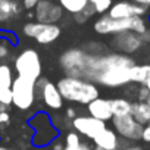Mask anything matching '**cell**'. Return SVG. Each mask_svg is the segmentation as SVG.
Wrapping results in <instances>:
<instances>
[{"label": "cell", "mask_w": 150, "mask_h": 150, "mask_svg": "<svg viewBox=\"0 0 150 150\" xmlns=\"http://www.w3.org/2000/svg\"><path fill=\"white\" fill-rule=\"evenodd\" d=\"M93 141H94L96 147L102 149V150H116L118 146H119L116 134L112 129H109V128H105Z\"/></svg>", "instance_id": "obj_16"}, {"label": "cell", "mask_w": 150, "mask_h": 150, "mask_svg": "<svg viewBox=\"0 0 150 150\" xmlns=\"http://www.w3.org/2000/svg\"><path fill=\"white\" fill-rule=\"evenodd\" d=\"M59 5L66 12H69L72 15H77L81 11H84L90 5V2L88 0H59Z\"/></svg>", "instance_id": "obj_20"}, {"label": "cell", "mask_w": 150, "mask_h": 150, "mask_svg": "<svg viewBox=\"0 0 150 150\" xmlns=\"http://www.w3.org/2000/svg\"><path fill=\"white\" fill-rule=\"evenodd\" d=\"M63 9L52 0H41L35 6V19L41 24H56L62 18Z\"/></svg>", "instance_id": "obj_11"}, {"label": "cell", "mask_w": 150, "mask_h": 150, "mask_svg": "<svg viewBox=\"0 0 150 150\" xmlns=\"http://www.w3.org/2000/svg\"><path fill=\"white\" fill-rule=\"evenodd\" d=\"M125 150H143V149L138 147V146H129V147H127Z\"/></svg>", "instance_id": "obj_37"}, {"label": "cell", "mask_w": 150, "mask_h": 150, "mask_svg": "<svg viewBox=\"0 0 150 150\" xmlns=\"http://www.w3.org/2000/svg\"><path fill=\"white\" fill-rule=\"evenodd\" d=\"M68 150H69V149H68ZM75 150H93V149H91L88 144H86V143H81V144H80L77 149H75Z\"/></svg>", "instance_id": "obj_35"}, {"label": "cell", "mask_w": 150, "mask_h": 150, "mask_svg": "<svg viewBox=\"0 0 150 150\" xmlns=\"http://www.w3.org/2000/svg\"><path fill=\"white\" fill-rule=\"evenodd\" d=\"M57 88L65 100L80 103V105H88L94 99L99 97L97 87L84 78H75V77H66L59 81Z\"/></svg>", "instance_id": "obj_2"}, {"label": "cell", "mask_w": 150, "mask_h": 150, "mask_svg": "<svg viewBox=\"0 0 150 150\" xmlns=\"http://www.w3.org/2000/svg\"><path fill=\"white\" fill-rule=\"evenodd\" d=\"M12 103L22 110H27L33 106L35 99V83L18 77L13 80L12 86Z\"/></svg>", "instance_id": "obj_6"}, {"label": "cell", "mask_w": 150, "mask_h": 150, "mask_svg": "<svg viewBox=\"0 0 150 150\" xmlns=\"http://www.w3.org/2000/svg\"><path fill=\"white\" fill-rule=\"evenodd\" d=\"M94 12H96V11H94V8H93L91 5H88L84 11H81L80 13L75 15V18H77V21H78V22H86V21H87V19L94 13Z\"/></svg>", "instance_id": "obj_25"}, {"label": "cell", "mask_w": 150, "mask_h": 150, "mask_svg": "<svg viewBox=\"0 0 150 150\" xmlns=\"http://www.w3.org/2000/svg\"><path fill=\"white\" fill-rule=\"evenodd\" d=\"M146 12H147V9L140 5L129 3V2H118L110 6L108 15L110 18H116V19H127V18H132V16H143Z\"/></svg>", "instance_id": "obj_14"}, {"label": "cell", "mask_w": 150, "mask_h": 150, "mask_svg": "<svg viewBox=\"0 0 150 150\" xmlns=\"http://www.w3.org/2000/svg\"><path fill=\"white\" fill-rule=\"evenodd\" d=\"M65 147H63V144L60 143V141H54L53 143V147H52V150H63Z\"/></svg>", "instance_id": "obj_33"}, {"label": "cell", "mask_w": 150, "mask_h": 150, "mask_svg": "<svg viewBox=\"0 0 150 150\" xmlns=\"http://www.w3.org/2000/svg\"><path fill=\"white\" fill-rule=\"evenodd\" d=\"M113 127L118 131L119 135H122L127 140H140L141 132H143V125L138 124L131 115H124V116H113L112 118Z\"/></svg>", "instance_id": "obj_8"}, {"label": "cell", "mask_w": 150, "mask_h": 150, "mask_svg": "<svg viewBox=\"0 0 150 150\" xmlns=\"http://www.w3.org/2000/svg\"><path fill=\"white\" fill-rule=\"evenodd\" d=\"M131 116L141 125H146L150 122V105L149 103H132L131 106Z\"/></svg>", "instance_id": "obj_18"}, {"label": "cell", "mask_w": 150, "mask_h": 150, "mask_svg": "<svg viewBox=\"0 0 150 150\" xmlns=\"http://www.w3.org/2000/svg\"><path fill=\"white\" fill-rule=\"evenodd\" d=\"M72 127L80 134L94 140L106 128V124L103 121H99V119L93 118V116H77L72 122Z\"/></svg>", "instance_id": "obj_13"}, {"label": "cell", "mask_w": 150, "mask_h": 150, "mask_svg": "<svg viewBox=\"0 0 150 150\" xmlns=\"http://www.w3.org/2000/svg\"><path fill=\"white\" fill-rule=\"evenodd\" d=\"M112 46L118 52L129 54V53H135L137 50H140V47L143 46V40H141L140 34H137V33L124 31V33L115 34V37L112 40Z\"/></svg>", "instance_id": "obj_12"}, {"label": "cell", "mask_w": 150, "mask_h": 150, "mask_svg": "<svg viewBox=\"0 0 150 150\" xmlns=\"http://www.w3.org/2000/svg\"><path fill=\"white\" fill-rule=\"evenodd\" d=\"M0 103L9 106L12 103V90L11 88H0Z\"/></svg>", "instance_id": "obj_26"}, {"label": "cell", "mask_w": 150, "mask_h": 150, "mask_svg": "<svg viewBox=\"0 0 150 150\" xmlns=\"http://www.w3.org/2000/svg\"><path fill=\"white\" fill-rule=\"evenodd\" d=\"M131 106H132V103L128 102L127 99H113V100H110V108H112V115L113 116L131 115Z\"/></svg>", "instance_id": "obj_21"}, {"label": "cell", "mask_w": 150, "mask_h": 150, "mask_svg": "<svg viewBox=\"0 0 150 150\" xmlns=\"http://www.w3.org/2000/svg\"><path fill=\"white\" fill-rule=\"evenodd\" d=\"M140 37H141L143 43H150V25H147V28L140 34Z\"/></svg>", "instance_id": "obj_29"}, {"label": "cell", "mask_w": 150, "mask_h": 150, "mask_svg": "<svg viewBox=\"0 0 150 150\" xmlns=\"http://www.w3.org/2000/svg\"><path fill=\"white\" fill-rule=\"evenodd\" d=\"M134 3L135 5H140V6H143V8H149L150 6V0H134Z\"/></svg>", "instance_id": "obj_32"}, {"label": "cell", "mask_w": 150, "mask_h": 150, "mask_svg": "<svg viewBox=\"0 0 150 150\" xmlns=\"http://www.w3.org/2000/svg\"><path fill=\"white\" fill-rule=\"evenodd\" d=\"M134 65V60L124 54L90 56L84 78L97 81L106 87H122L131 83V69Z\"/></svg>", "instance_id": "obj_1"}, {"label": "cell", "mask_w": 150, "mask_h": 150, "mask_svg": "<svg viewBox=\"0 0 150 150\" xmlns=\"http://www.w3.org/2000/svg\"><path fill=\"white\" fill-rule=\"evenodd\" d=\"M149 127H150V122H149Z\"/></svg>", "instance_id": "obj_42"}, {"label": "cell", "mask_w": 150, "mask_h": 150, "mask_svg": "<svg viewBox=\"0 0 150 150\" xmlns=\"http://www.w3.org/2000/svg\"><path fill=\"white\" fill-rule=\"evenodd\" d=\"M0 150H8V149H5V147H0Z\"/></svg>", "instance_id": "obj_40"}, {"label": "cell", "mask_w": 150, "mask_h": 150, "mask_svg": "<svg viewBox=\"0 0 150 150\" xmlns=\"http://www.w3.org/2000/svg\"><path fill=\"white\" fill-rule=\"evenodd\" d=\"M13 83L12 71L8 65H0V88H11Z\"/></svg>", "instance_id": "obj_22"}, {"label": "cell", "mask_w": 150, "mask_h": 150, "mask_svg": "<svg viewBox=\"0 0 150 150\" xmlns=\"http://www.w3.org/2000/svg\"><path fill=\"white\" fill-rule=\"evenodd\" d=\"M87 108H88L90 116H93V118H96L99 121L106 122V121H109V119L113 118L112 108H110V100H105V99L97 97L93 102H90L87 105Z\"/></svg>", "instance_id": "obj_15"}, {"label": "cell", "mask_w": 150, "mask_h": 150, "mask_svg": "<svg viewBox=\"0 0 150 150\" xmlns=\"http://www.w3.org/2000/svg\"><path fill=\"white\" fill-rule=\"evenodd\" d=\"M146 28H147V24L143 19V16L116 19V18H110L109 15H106V16L99 18L94 22V31L102 34V35H108V34L115 35V34H119L124 31H132V33L141 34Z\"/></svg>", "instance_id": "obj_3"}, {"label": "cell", "mask_w": 150, "mask_h": 150, "mask_svg": "<svg viewBox=\"0 0 150 150\" xmlns=\"http://www.w3.org/2000/svg\"><path fill=\"white\" fill-rule=\"evenodd\" d=\"M141 140H144V141L150 143V127H149V125L143 128V132H141Z\"/></svg>", "instance_id": "obj_30"}, {"label": "cell", "mask_w": 150, "mask_h": 150, "mask_svg": "<svg viewBox=\"0 0 150 150\" xmlns=\"http://www.w3.org/2000/svg\"><path fill=\"white\" fill-rule=\"evenodd\" d=\"M144 86H146V87H147V88H149V91H150V78H149V81H147V83H146V84H144Z\"/></svg>", "instance_id": "obj_39"}, {"label": "cell", "mask_w": 150, "mask_h": 150, "mask_svg": "<svg viewBox=\"0 0 150 150\" xmlns=\"http://www.w3.org/2000/svg\"><path fill=\"white\" fill-rule=\"evenodd\" d=\"M80 144H81V140H80V135L77 132H69L66 135V138H65V149L75 150Z\"/></svg>", "instance_id": "obj_24"}, {"label": "cell", "mask_w": 150, "mask_h": 150, "mask_svg": "<svg viewBox=\"0 0 150 150\" xmlns=\"http://www.w3.org/2000/svg\"><path fill=\"white\" fill-rule=\"evenodd\" d=\"M137 96H138V102H141V103H149V105H150V91H149V88H147L146 86H141V87L138 88Z\"/></svg>", "instance_id": "obj_27"}, {"label": "cell", "mask_w": 150, "mask_h": 150, "mask_svg": "<svg viewBox=\"0 0 150 150\" xmlns=\"http://www.w3.org/2000/svg\"><path fill=\"white\" fill-rule=\"evenodd\" d=\"M21 8L16 0H0V22H6L19 13Z\"/></svg>", "instance_id": "obj_17"}, {"label": "cell", "mask_w": 150, "mask_h": 150, "mask_svg": "<svg viewBox=\"0 0 150 150\" xmlns=\"http://www.w3.org/2000/svg\"><path fill=\"white\" fill-rule=\"evenodd\" d=\"M0 112H6V106L0 103Z\"/></svg>", "instance_id": "obj_38"}, {"label": "cell", "mask_w": 150, "mask_h": 150, "mask_svg": "<svg viewBox=\"0 0 150 150\" xmlns=\"http://www.w3.org/2000/svg\"><path fill=\"white\" fill-rule=\"evenodd\" d=\"M63 150H68V149H63Z\"/></svg>", "instance_id": "obj_41"}, {"label": "cell", "mask_w": 150, "mask_h": 150, "mask_svg": "<svg viewBox=\"0 0 150 150\" xmlns=\"http://www.w3.org/2000/svg\"><path fill=\"white\" fill-rule=\"evenodd\" d=\"M9 54V47L6 43H0V59H5Z\"/></svg>", "instance_id": "obj_28"}, {"label": "cell", "mask_w": 150, "mask_h": 150, "mask_svg": "<svg viewBox=\"0 0 150 150\" xmlns=\"http://www.w3.org/2000/svg\"><path fill=\"white\" fill-rule=\"evenodd\" d=\"M88 2L97 13H105L112 6V0H88Z\"/></svg>", "instance_id": "obj_23"}, {"label": "cell", "mask_w": 150, "mask_h": 150, "mask_svg": "<svg viewBox=\"0 0 150 150\" xmlns=\"http://www.w3.org/2000/svg\"><path fill=\"white\" fill-rule=\"evenodd\" d=\"M90 54L80 49H71L65 52L59 60L60 66L63 71L68 74V77H75V78H84L86 71L88 66Z\"/></svg>", "instance_id": "obj_4"}, {"label": "cell", "mask_w": 150, "mask_h": 150, "mask_svg": "<svg viewBox=\"0 0 150 150\" xmlns=\"http://www.w3.org/2000/svg\"><path fill=\"white\" fill-rule=\"evenodd\" d=\"M24 34L37 40L40 44H50L60 35V28L56 24L28 22L24 25Z\"/></svg>", "instance_id": "obj_7"}, {"label": "cell", "mask_w": 150, "mask_h": 150, "mask_svg": "<svg viewBox=\"0 0 150 150\" xmlns=\"http://www.w3.org/2000/svg\"><path fill=\"white\" fill-rule=\"evenodd\" d=\"M35 88L40 91L41 99L47 108H50V109H60L62 108L63 97H62L56 84H53L44 78H38L35 81Z\"/></svg>", "instance_id": "obj_10"}, {"label": "cell", "mask_w": 150, "mask_h": 150, "mask_svg": "<svg viewBox=\"0 0 150 150\" xmlns=\"http://www.w3.org/2000/svg\"><path fill=\"white\" fill-rule=\"evenodd\" d=\"M31 125L35 129V135H34L33 141L37 146H46L56 137V129L53 128L52 122L49 121L47 115H44V113H40L35 118H33Z\"/></svg>", "instance_id": "obj_9"}, {"label": "cell", "mask_w": 150, "mask_h": 150, "mask_svg": "<svg viewBox=\"0 0 150 150\" xmlns=\"http://www.w3.org/2000/svg\"><path fill=\"white\" fill-rule=\"evenodd\" d=\"M150 78V65H134L131 69V83L144 86Z\"/></svg>", "instance_id": "obj_19"}, {"label": "cell", "mask_w": 150, "mask_h": 150, "mask_svg": "<svg viewBox=\"0 0 150 150\" xmlns=\"http://www.w3.org/2000/svg\"><path fill=\"white\" fill-rule=\"evenodd\" d=\"M8 121H9L8 112H0V122H8Z\"/></svg>", "instance_id": "obj_34"}, {"label": "cell", "mask_w": 150, "mask_h": 150, "mask_svg": "<svg viewBox=\"0 0 150 150\" xmlns=\"http://www.w3.org/2000/svg\"><path fill=\"white\" fill-rule=\"evenodd\" d=\"M38 2H41V0H24V6H25L27 9H33V8L37 6Z\"/></svg>", "instance_id": "obj_31"}, {"label": "cell", "mask_w": 150, "mask_h": 150, "mask_svg": "<svg viewBox=\"0 0 150 150\" xmlns=\"http://www.w3.org/2000/svg\"><path fill=\"white\" fill-rule=\"evenodd\" d=\"M66 115H68V118H71V119L77 118V116H75V110H74V109H68V110H66Z\"/></svg>", "instance_id": "obj_36"}, {"label": "cell", "mask_w": 150, "mask_h": 150, "mask_svg": "<svg viewBox=\"0 0 150 150\" xmlns=\"http://www.w3.org/2000/svg\"><path fill=\"white\" fill-rule=\"evenodd\" d=\"M15 68L18 77H22L30 81H37L41 75V60L35 50H24L15 60Z\"/></svg>", "instance_id": "obj_5"}]
</instances>
